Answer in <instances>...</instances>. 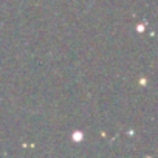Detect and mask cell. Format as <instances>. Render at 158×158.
Instances as JSON below:
<instances>
[{
    "instance_id": "6da1fadb",
    "label": "cell",
    "mask_w": 158,
    "mask_h": 158,
    "mask_svg": "<svg viewBox=\"0 0 158 158\" xmlns=\"http://www.w3.org/2000/svg\"><path fill=\"white\" fill-rule=\"evenodd\" d=\"M73 138H74L76 141H79V139H81L82 136H81V135H79V132H74V135H73Z\"/></svg>"
}]
</instances>
